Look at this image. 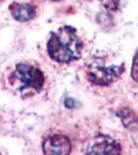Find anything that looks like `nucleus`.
Masks as SVG:
<instances>
[{
	"mask_svg": "<svg viewBox=\"0 0 138 155\" xmlns=\"http://www.w3.org/2000/svg\"><path fill=\"white\" fill-rule=\"evenodd\" d=\"M82 44L73 27L64 26L52 34L47 42V53L53 60L61 63L77 60L82 56Z\"/></svg>",
	"mask_w": 138,
	"mask_h": 155,
	"instance_id": "f257e3e1",
	"label": "nucleus"
},
{
	"mask_svg": "<svg viewBox=\"0 0 138 155\" xmlns=\"http://www.w3.org/2000/svg\"><path fill=\"white\" fill-rule=\"evenodd\" d=\"M11 77L20 84V90L34 89L39 92L44 85V76L42 71L29 64H18Z\"/></svg>",
	"mask_w": 138,
	"mask_h": 155,
	"instance_id": "f03ea898",
	"label": "nucleus"
},
{
	"mask_svg": "<svg viewBox=\"0 0 138 155\" xmlns=\"http://www.w3.org/2000/svg\"><path fill=\"white\" fill-rule=\"evenodd\" d=\"M124 71V66H92L88 71V79L98 86H106L119 79Z\"/></svg>",
	"mask_w": 138,
	"mask_h": 155,
	"instance_id": "7ed1b4c3",
	"label": "nucleus"
},
{
	"mask_svg": "<svg viewBox=\"0 0 138 155\" xmlns=\"http://www.w3.org/2000/svg\"><path fill=\"white\" fill-rule=\"evenodd\" d=\"M121 153L120 145L111 137L105 134H98L89 143L87 154L117 155Z\"/></svg>",
	"mask_w": 138,
	"mask_h": 155,
	"instance_id": "20e7f679",
	"label": "nucleus"
},
{
	"mask_svg": "<svg viewBox=\"0 0 138 155\" xmlns=\"http://www.w3.org/2000/svg\"><path fill=\"white\" fill-rule=\"evenodd\" d=\"M44 154L50 155H66L70 153L71 144L69 139L61 134H55L47 137L42 144Z\"/></svg>",
	"mask_w": 138,
	"mask_h": 155,
	"instance_id": "39448f33",
	"label": "nucleus"
},
{
	"mask_svg": "<svg viewBox=\"0 0 138 155\" xmlns=\"http://www.w3.org/2000/svg\"><path fill=\"white\" fill-rule=\"evenodd\" d=\"M11 12L14 20L20 22H27L35 17V8L28 3H18L14 2L9 6Z\"/></svg>",
	"mask_w": 138,
	"mask_h": 155,
	"instance_id": "423d86ee",
	"label": "nucleus"
},
{
	"mask_svg": "<svg viewBox=\"0 0 138 155\" xmlns=\"http://www.w3.org/2000/svg\"><path fill=\"white\" fill-rule=\"evenodd\" d=\"M132 78L135 81H138V52L136 53L133 60V65H132Z\"/></svg>",
	"mask_w": 138,
	"mask_h": 155,
	"instance_id": "0eeeda50",
	"label": "nucleus"
},
{
	"mask_svg": "<svg viewBox=\"0 0 138 155\" xmlns=\"http://www.w3.org/2000/svg\"><path fill=\"white\" fill-rule=\"evenodd\" d=\"M65 107H69V109L73 107H74V101H73V99L67 98L66 101H65Z\"/></svg>",
	"mask_w": 138,
	"mask_h": 155,
	"instance_id": "6e6552de",
	"label": "nucleus"
},
{
	"mask_svg": "<svg viewBox=\"0 0 138 155\" xmlns=\"http://www.w3.org/2000/svg\"><path fill=\"white\" fill-rule=\"evenodd\" d=\"M52 1H60V0H52Z\"/></svg>",
	"mask_w": 138,
	"mask_h": 155,
	"instance_id": "1a4fd4ad",
	"label": "nucleus"
}]
</instances>
